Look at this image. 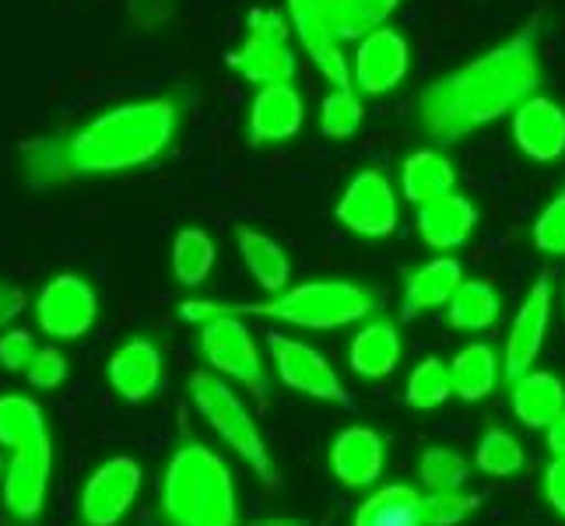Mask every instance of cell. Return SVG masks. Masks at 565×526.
<instances>
[{
	"mask_svg": "<svg viewBox=\"0 0 565 526\" xmlns=\"http://www.w3.org/2000/svg\"><path fill=\"white\" fill-rule=\"evenodd\" d=\"M541 85L537 18L505 43L425 85L415 112L436 144H457L527 103Z\"/></svg>",
	"mask_w": 565,
	"mask_h": 526,
	"instance_id": "obj_1",
	"label": "cell"
},
{
	"mask_svg": "<svg viewBox=\"0 0 565 526\" xmlns=\"http://www.w3.org/2000/svg\"><path fill=\"white\" fill-rule=\"evenodd\" d=\"M177 133V106L169 99H145L116 106L67 138L74 175H113L148 165L169 148Z\"/></svg>",
	"mask_w": 565,
	"mask_h": 526,
	"instance_id": "obj_2",
	"label": "cell"
},
{
	"mask_svg": "<svg viewBox=\"0 0 565 526\" xmlns=\"http://www.w3.org/2000/svg\"><path fill=\"white\" fill-rule=\"evenodd\" d=\"M383 305V296L373 288H362L352 281H306L296 288H281L275 299L267 302H246V305H225V302H201L186 299L180 305V316L186 323H204L214 313H232V316H260V320H278L302 330H338L362 323Z\"/></svg>",
	"mask_w": 565,
	"mask_h": 526,
	"instance_id": "obj_3",
	"label": "cell"
},
{
	"mask_svg": "<svg viewBox=\"0 0 565 526\" xmlns=\"http://www.w3.org/2000/svg\"><path fill=\"white\" fill-rule=\"evenodd\" d=\"M0 446L11 450L4 463V505L18 519H39L46 505L53 442L46 432V415L32 397H0Z\"/></svg>",
	"mask_w": 565,
	"mask_h": 526,
	"instance_id": "obj_4",
	"label": "cell"
},
{
	"mask_svg": "<svg viewBox=\"0 0 565 526\" xmlns=\"http://www.w3.org/2000/svg\"><path fill=\"white\" fill-rule=\"evenodd\" d=\"M162 516L169 526H236V481L225 460L201 442H186L162 477Z\"/></svg>",
	"mask_w": 565,
	"mask_h": 526,
	"instance_id": "obj_5",
	"label": "cell"
},
{
	"mask_svg": "<svg viewBox=\"0 0 565 526\" xmlns=\"http://www.w3.org/2000/svg\"><path fill=\"white\" fill-rule=\"evenodd\" d=\"M186 386H190L193 407H198L201 418L225 439L228 450H236L267 489H278L275 460H270L260 428H257V421H253V415L246 411V404L239 400L236 389H232L218 373H207V368L190 373Z\"/></svg>",
	"mask_w": 565,
	"mask_h": 526,
	"instance_id": "obj_6",
	"label": "cell"
},
{
	"mask_svg": "<svg viewBox=\"0 0 565 526\" xmlns=\"http://www.w3.org/2000/svg\"><path fill=\"white\" fill-rule=\"evenodd\" d=\"M288 18L275 8H257L246 18V39L228 53V67H236L253 85H278L296 77V53L288 46Z\"/></svg>",
	"mask_w": 565,
	"mask_h": 526,
	"instance_id": "obj_7",
	"label": "cell"
},
{
	"mask_svg": "<svg viewBox=\"0 0 565 526\" xmlns=\"http://www.w3.org/2000/svg\"><path fill=\"white\" fill-rule=\"evenodd\" d=\"M201 351L207 365L225 379H236L257 397H267V376L260 365V351L253 344V330L243 316L214 313L201 323Z\"/></svg>",
	"mask_w": 565,
	"mask_h": 526,
	"instance_id": "obj_8",
	"label": "cell"
},
{
	"mask_svg": "<svg viewBox=\"0 0 565 526\" xmlns=\"http://www.w3.org/2000/svg\"><path fill=\"white\" fill-rule=\"evenodd\" d=\"M95 316H99V299L95 288L77 275H56L43 285L35 299V320L56 341L85 337Z\"/></svg>",
	"mask_w": 565,
	"mask_h": 526,
	"instance_id": "obj_9",
	"label": "cell"
},
{
	"mask_svg": "<svg viewBox=\"0 0 565 526\" xmlns=\"http://www.w3.org/2000/svg\"><path fill=\"white\" fill-rule=\"evenodd\" d=\"M338 222L365 239H383L397 228L401 222L397 197L380 169H365L348 183V190L338 201Z\"/></svg>",
	"mask_w": 565,
	"mask_h": 526,
	"instance_id": "obj_10",
	"label": "cell"
},
{
	"mask_svg": "<svg viewBox=\"0 0 565 526\" xmlns=\"http://www.w3.org/2000/svg\"><path fill=\"white\" fill-rule=\"evenodd\" d=\"M267 347H270V362H275V373L288 389H296V394L313 397V400H330V404L348 400L344 383L338 379V373L330 368V362L317 347L281 337V334H270Z\"/></svg>",
	"mask_w": 565,
	"mask_h": 526,
	"instance_id": "obj_11",
	"label": "cell"
},
{
	"mask_svg": "<svg viewBox=\"0 0 565 526\" xmlns=\"http://www.w3.org/2000/svg\"><path fill=\"white\" fill-rule=\"evenodd\" d=\"M138 489H141L138 460H130V457L106 460L99 471L85 481L82 502H77L85 526H116L127 516L134 498H138Z\"/></svg>",
	"mask_w": 565,
	"mask_h": 526,
	"instance_id": "obj_12",
	"label": "cell"
},
{
	"mask_svg": "<svg viewBox=\"0 0 565 526\" xmlns=\"http://www.w3.org/2000/svg\"><path fill=\"white\" fill-rule=\"evenodd\" d=\"M407 39L397 29H373L369 35H362L355 64H352V88H359L362 95H386L394 92L404 74H407Z\"/></svg>",
	"mask_w": 565,
	"mask_h": 526,
	"instance_id": "obj_13",
	"label": "cell"
},
{
	"mask_svg": "<svg viewBox=\"0 0 565 526\" xmlns=\"http://www.w3.org/2000/svg\"><path fill=\"white\" fill-rule=\"evenodd\" d=\"M548 320H552V281L541 278L531 288V296L523 299L520 313L510 326V337H505V365H502L505 383H513L534 368L544 334H548Z\"/></svg>",
	"mask_w": 565,
	"mask_h": 526,
	"instance_id": "obj_14",
	"label": "cell"
},
{
	"mask_svg": "<svg viewBox=\"0 0 565 526\" xmlns=\"http://www.w3.org/2000/svg\"><path fill=\"white\" fill-rule=\"evenodd\" d=\"M285 8H288V25L296 29L299 43L306 46L309 61L320 67V74L334 88H352V67H348L341 53V39L320 14V8L313 0H285Z\"/></svg>",
	"mask_w": 565,
	"mask_h": 526,
	"instance_id": "obj_15",
	"label": "cell"
},
{
	"mask_svg": "<svg viewBox=\"0 0 565 526\" xmlns=\"http://www.w3.org/2000/svg\"><path fill=\"white\" fill-rule=\"evenodd\" d=\"M306 120V106L302 95L291 82H278V85H260V92L253 95L249 106V144H278L296 138Z\"/></svg>",
	"mask_w": 565,
	"mask_h": 526,
	"instance_id": "obj_16",
	"label": "cell"
},
{
	"mask_svg": "<svg viewBox=\"0 0 565 526\" xmlns=\"http://www.w3.org/2000/svg\"><path fill=\"white\" fill-rule=\"evenodd\" d=\"M516 148L531 162H558L565 154V112L544 95H531L513 109Z\"/></svg>",
	"mask_w": 565,
	"mask_h": 526,
	"instance_id": "obj_17",
	"label": "cell"
},
{
	"mask_svg": "<svg viewBox=\"0 0 565 526\" xmlns=\"http://www.w3.org/2000/svg\"><path fill=\"white\" fill-rule=\"evenodd\" d=\"M106 376L127 404H141L162 383V351L145 337H134L113 351Z\"/></svg>",
	"mask_w": 565,
	"mask_h": 526,
	"instance_id": "obj_18",
	"label": "cell"
},
{
	"mask_svg": "<svg viewBox=\"0 0 565 526\" xmlns=\"http://www.w3.org/2000/svg\"><path fill=\"white\" fill-rule=\"evenodd\" d=\"M330 471L348 489H369L383 474V439L365 425H352L330 446Z\"/></svg>",
	"mask_w": 565,
	"mask_h": 526,
	"instance_id": "obj_19",
	"label": "cell"
},
{
	"mask_svg": "<svg viewBox=\"0 0 565 526\" xmlns=\"http://www.w3.org/2000/svg\"><path fill=\"white\" fill-rule=\"evenodd\" d=\"M418 236L428 249H457L471 239L478 225L475 204L460 197V193H443V197L418 204Z\"/></svg>",
	"mask_w": 565,
	"mask_h": 526,
	"instance_id": "obj_20",
	"label": "cell"
},
{
	"mask_svg": "<svg viewBox=\"0 0 565 526\" xmlns=\"http://www.w3.org/2000/svg\"><path fill=\"white\" fill-rule=\"evenodd\" d=\"M460 281H463V267L454 257H436L412 270L404 281V320H415L418 313L446 305L454 299Z\"/></svg>",
	"mask_w": 565,
	"mask_h": 526,
	"instance_id": "obj_21",
	"label": "cell"
},
{
	"mask_svg": "<svg viewBox=\"0 0 565 526\" xmlns=\"http://www.w3.org/2000/svg\"><path fill=\"white\" fill-rule=\"evenodd\" d=\"M348 362L362 379H383L397 368L401 362V334L390 320H373L365 323L352 347H348Z\"/></svg>",
	"mask_w": 565,
	"mask_h": 526,
	"instance_id": "obj_22",
	"label": "cell"
},
{
	"mask_svg": "<svg viewBox=\"0 0 565 526\" xmlns=\"http://www.w3.org/2000/svg\"><path fill=\"white\" fill-rule=\"evenodd\" d=\"M513 411L527 428H548L565 411V386L552 373H523L513 379Z\"/></svg>",
	"mask_w": 565,
	"mask_h": 526,
	"instance_id": "obj_23",
	"label": "cell"
},
{
	"mask_svg": "<svg viewBox=\"0 0 565 526\" xmlns=\"http://www.w3.org/2000/svg\"><path fill=\"white\" fill-rule=\"evenodd\" d=\"M454 186H457V172L450 159L433 148L407 154L401 165V190H404V201H412V204H428L443 197V193H450Z\"/></svg>",
	"mask_w": 565,
	"mask_h": 526,
	"instance_id": "obj_24",
	"label": "cell"
},
{
	"mask_svg": "<svg viewBox=\"0 0 565 526\" xmlns=\"http://www.w3.org/2000/svg\"><path fill=\"white\" fill-rule=\"evenodd\" d=\"M236 243H239V253H243V264L257 285L270 296H278L281 288H288V278H291V264L285 257V249L267 236V232H257L249 225H239L236 228Z\"/></svg>",
	"mask_w": 565,
	"mask_h": 526,
	"instance_id": "obj_25",
	"label": "cell"
},
{
	"mask_svg": "<svg viewBox=\"0 0 565 526\" xmlns=\"http://www.w3.org/2000/svg\"><path fill=\"white\" fill-rule=\"evenodd\" d=\"M499 383V358L489 344H467L450 362V386L460 400H484Z\"/></svg>",
	"mask_w": 565,
	"mask_h": 526,
	"instance_id": "obj_26",
	"label": "cell"
},
{
	"mask_svg": "<svg viewBox=\"0 0 565 526\" xmlns=\"http://www.w3.org/2000/svg\"><path fill=\"white\" fill-rule=\"evenodd\" d=\"M418 502L422 495L407 484H386L359 505L355 526H422Z\"/></svg>",
	"mask_w": 565,
	"mask_h": 526,
	"instance_id": "obj_27",
	"label": "cell"
},
{
	"mask_svg": "<svg viewBox=\"0 0 565 526\" xmlns=\"http://www.w3.org/2000/svg\"><path fill=\"white\" fill-rule=\"evenodd\" d=\"M446 305H450V326L467 334L489 330L499 320V296L489 281H460Z\"/></svg>",
	"mask_w": 565,
	"mask_h": 526,
	"instance_id": "obj_28",
	"label": "cell"
},
{
	"mask_svg": "<svg viewBox=\"0 0 565 526\" xmlns=\"http://www.w3.org/2000/svg\"><path fill=\"white\" fill-rule=\"evenodd\" d=\"M214 267V239L204 228H183L172 243V275L180 285L198 288Z\"/></svg>",
	"mask_w": 565,
	"mask_h": 526,
	"instance_id": "obj_29",
	"label": "cell"
},
{
	"mask_svg": "<svg viewBox=\"0 0 565 526\" xmlns=\"http://www.w3.org/2000/svg\"><path fill=\"white\" fill-rule=\"evenodd\" d=\"M25 180L35 190H50V186H61L67 183L74 169H71V154H67V141H53V138H39L32 141L25 151Z\"/></svg>",
	"mask_w": 565,
	"mask_h": 526,
	"instance_id": "obj_30",
	"label": "cell"
},
{
	"mask_svg": "<svg viewBox=\"0 0 565 526\" xmlns=\"http://www.w3.org/2000/svg\"><path fill=\"white\" fill-rule=\"evenodd\" d=\"M454 394L450 386V368L439 358H425L412 368L407 376V389H404V400L415 407V411H433V407L446 404Z\"/></svg>",
	"mask_w": 565,
	"mask_h": 526,
	"instance_id": "obj_31",
	"label": "cell"
},
{
	"mask_svg": "<svg viewBox=\"0 0 565 526\" xmlns=\"http://www.w3.org/2000/svg\"><path fill=\"white\" fill-rule=\"evenodd\" d=\"M475 466L484 477H513L523 466V446L505 432V428H484V436L478 442Z\"/></svg>",
	"mask_w": 565,
	"mask_h": 526,
	"instance_id": "obj_32",
	"label": "cell"
},
{
	"mask_svg": "<svg viewBox=\"0 0 565 526\" xmlns=\"http://www.w3.org/2000/svg\"><path fill=\"white\" fill-rule=\"evenodd\" d=\"M362 99L355 95V88H334L320 106V130L330 141H344L362 127Z\"/></svg>",
	"mask_w": 565,
	"mask_h": 526,
	"instance_id": "obj_33",
	"label": "cell"
},
{
	"mask_svg": "<svg viewBox=\"0 0 565 526\" xmlns=\"http://www.w3.org/2000/svg\"><path fill=\"white\" fill-rule=\"evenodd\" d=\"M467 474H471V466L467 460L454 450H446V446H433V450L422 453V463H418V477L425 489L433 492H457L463 489Z\"/></svg>",
	"mask_w": 565,
	"mask_h": 526,
	"instance_id": "obj_34",
	"label": "cell"
},
{
	"mask_svg": "<svg viewBox=\"0 0 565 526\" xmlns=\"http://www.w3.org/2000/svg\"><path fill=\"white\" fill-rule=\"evenodd\" d=\"M481 498L467 492H433L418 502L422 526H460L471 513H478Z\"/></svg>",
	"mask_w": 565,
	"mask_h": 526,
	"instance_id": "obj_35",
	"label": "cell"
},
{
	"mask_svg": "<svg viewBox=\"0 0 565 526\" xmlns=\"http://www.w3.org/2000/svg\"><path fill=\"white\" fill-rule=\"evenodd\" d=\"M397 4L401 0H352L330 29H334L338 39H362L373 29L386 25V18L397 11Z\"/></svg>",
	"mask_w": 565,
	"mask_h": 526,
	"instance_id": "obj_36",
	"label": "cell"
},
{
	"mask_svg": "<svg viewBox=\"0 0 565 526\" xmlns=\"http://www.w3.org/2000/svg\"><path fill=\"white\" fill-rule=\"evenodd\" d=\"M531 239L541 253H548V257H565V190L537 214Z\"/></svg>",
	"mask_w": 565,
	"mask_h": 526,
	"instance_id": "obj_37",
	"label": "cell"
},
{
	"mask_svg": "<svg viewBox=\"0 0 565 526\" xmlns=\"http://www.w3.org/2000/svg\"><path fill=\"white\" fill-rule=\"evenodd\" d=\"M25 376L35 389H56L64 379H67V358L64 351L56 344H46V347H35L32 362L25 365Z\"/></svg>",
	"mask_w": 565,
	"mask_h": 526,
	"instance_id": "obj_38",
	"label": "cell"
},
{
	"mask_svg": "<svg viewBox=\"0 0 565 526\" xmlns=\"http://www.w3.org/2000/svg\"><path fill=\"white\" fill-rule=\"evenodd\" d=\"M180 0H127V18L138 32H159L177 18Z\"/></svg>",
	"mask_w": 565,
	"mask_h": 526,
	"instance_id": "obj_39",
	"label": "cell"
},
{
	"mask_svg": "<svg viewBox=\"0 0 565 526\" xmlns=\"http://www.w3.org/2000/svg\"><path fill=\"white\" fill-rule=\"evenodd\" d=\"M32 355H35V337L29 330H8V334H0V365L8 373H25Z\"/></svg>",
	"mask_w": 565,
	"mask_h": 526,
	"instance_id": "obj_40",
	"label": "cell"
},
{
	"mask_svg": "<svg viewBox=\"0 0 565 526\" xmlns=\"http://www.w3.org/2000/svg\"><path fill=\"white\" fill-rule=\"evenodd\" d=\"M544 498L565 519V460H552V466L544 471Z\"/></svg>",
	"mask_w": 565,
	"mask_h": 526,
	"instance_id": "obj_41",
	"label": "cell"
},
{
	"mask_svg": "<svg viewBox=\"0 0 565 526\" xmlns=\"http://www.w3.org/2000/svg\"><path fill=\"white\" fill-rule=\"evenodd\" d=\"M25 309V291L18 285H4L0 281V326H8L18 313Z\"/></svg>",
	"mask_w": 565,
	"mask_h": 526,
	"instance_id": "obj_42",
	"label": "cell"
},
{
	"mask_svg": "<svg viewBox=\"0 0 565 526\" xmlns=\"http://www.w3.org/2000/svg\"><path fill=\"white\" fill-rule=\"evenodd\" d=\"M548 450L555 460H565V411L548 425Z\"/></svg>",
	"mask_w": 565,
	"mask_h": 526,
	"instance_id": "obj_43",
	"label": "cell"
},
{
	"mask_svg": "<svg viewBox=\"0 0 565 526\" xmlns=\"http://www.w3.org/2000/svg\"><path fill=\"white\" fill-rule=\"evenodd\" d=\"M313 4L320 8V14L327 18V22H330V25H334V22H338V18L344 14V8H348V4H352V0H313Z\"/></svg>",
	"mask_w": 565,
	"mask_h": 526,
	"instance_id": "obj_44",
	"label": "cell"
},
{
	"mask_svg": "<svg viewBox=\"0 0 565 526\" xmlns=\"http://www.w3.org/2000/svg\"><path fill=\"white\" fill-rule=\"evenodd\" d=\"M257 526H309V523H302V519H288V516H278V519H264V523H257Z\"/></svg>",
	"mask_w": 565,
	"mask_h": 526,
	"instance_id": "obj_45",
	"label": "cell"
},
{
	"mask_svg": "<svg viewBox=\"0 0 565 526\" xmlns=\"http://www.w3.org/2000/svg\"><path fill=\"white\" fill-rule=\"evenodd\" d=\"M0 481H4V460H0Z\"/></svg>",
	"mask_w": 565,
	"mask_h": 526,
	"instance_id": "obj_46",
	"label": "cell"
}]
</instances>
